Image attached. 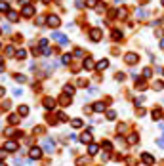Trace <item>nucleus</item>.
I'll return each mask as SVG.
<instances>
[{"label":"nucleus","instance_id":"obj_3","mask_svg":"<svg viewBox=\"0 0 164 166\" xmlns=\"http://www.w3.org/2000/svg\"><path fill=\"white\" fill-rule=\"evenodd\" d=\"M29 157H31L32 160H38V159L42 157V149L40 147H32L31 151H29Z\"/></svg>","mask_w":164,"mask_h":166},{"label":"nucleus","instance_id":"obj_16","mask_svg":"<svg viewBox=\"0 0 164 166\" xmlns=\"http://www.w3.org/2000/svg\"><path fill=\"white\" fill-rule=\"evenodd\" d=\"M6 13H8V19H10V21H17V19H19V15L13 12V10H10V12H6Z\"/></svg>","mask_w":164,"mask_h":166},{"label":"nucleus","instance_id":"obj_47","mask_svg":"<svg viewBox=\"0 0 164 166\" xmlns=\"http://www.w3.org/2000/svg\"><path fill=\"white\" fill-rule=\"evenodd\" d=\"M4 94H6V90H4V88H2V86H0V97H2Z\"/></svg>","mask_w":164,"mask_h":166},{"label":"nucleus","instance_id":"obj_45","mask_svg":"<svg viewBox=\"0 0 164 166\" xmlns=\"http://www.w3.org/2000/svg\"><path fill=\"white\" fill-rule=\"evenodd\" d=\"M117 78H118V80H120V82H122V80H124V78H126V76H124V73H118V76H117Z\"/></svg>","mask_w":164,"mask_h":166},{"label":"nucleus","instance_id":"obj_18","mask_svg":"<svg viewBox=\"0 0 164 166\" xmlns=\"http://www.w3.org/2000/svg\"><path fill=\"white\" fill-rule=\"evenodd\" d=\"M8 122L10 124H17L19 122V116L17 115H8Z\"/></svg>","mask_w":164,"mask_h":166},{"label":"nucleus","instance_id":"obj_14","mask_svg":"<svg viewBox=\"0 0 164 166\" xmlns=\"http://www.w3.org/2000/svg\"><path fill=\"white\" fill-rule=\"evenodd\" d=\"M80 141H82V143H90V141H92V134H90V132H84V134L80 136Z\"/></svg>","mask_w":164,"mask_h":166},{"label":"nucleus","instance_id":"obj_11","mask_svg":"<svg viewBox=\"0 0 164 166\" xmlns=\"http://www.w3.org/2000/svg\"><path fill=\"white\" fill-rule=\"evenodd\" d=\"M44 107L48 111L54 109V107H55V99H54V97H46V99H44Z\"/></svg>","mask_w":164,"mask_h":166},{"label":"nucleus","instance_id":"obj_30","mask_svg":"<svg viewBox=\"0 0 164 166\" xmlns=\"http://www.w3.org/2000/svg\"><path fill=\"white\" fill-rule=\"evenodd\" d=\"M137 17H139V19H145V17H147V12H145V10L141 8V10L137 12Z\"/></svg>","mask_w":164,"mask_h":166},{"label":"nucleus","instance_id":"obj_48","mask_svg":"<svg viewBox=\"0 0 164 166\" xmlns=\"http://www.w3.org/2000/svg\"><path fill=\"white\" fill-rule=\"evenodd\" d=\"M157 143H158V145H160V147H164V139H158V141H157Z\"/></svg>","mask_w":164,"mask_h":166},{"label":"nucleus","instance_id":"obj_33","mask_svg":"<svg viewBox=\"0 0 164 166\" xmlns=\"http://www.w3.org/2000/svg\"><path fill=\"white\" fill-rule=\"evenodd\" d=\"M57 118H59L61 122H67V120H69V118L65 116V113H57Z\"/></svg>","mask_w":164,"mask_h":166},{"label":"nucleus","instance_id":"obj_13","mask_svg":"<svg viewBox=\"0 0 164 166\" xmlns=\"http://www.w3.org/2000/svg\"><path fill=\"white\" fill-rule=\"evenodd\" d=\"M59 103L63 105V107H67V105L71 103V97L67 96V94H63V96H59Z\"/></svg>","mask_w":164,"mask_h":166},{"label":"nucleus","instance_id":"obj_35","mask_svg":"<svg viewBox=\"0 0 164 166\" xmlns=\"http://www.w3.org/2000/svg\"><path fill=\"white\" fill-rule=\"evenodd\" d=\"M6 157H8V151L6 149H0V160H4Z\"/></svg>","mask_w":164,"mask_h":166},{"label":"nucleus","instance_id":"obj_6","mask_svg":"<svg viewBox=\"0 0 164 166\" xmlns=\"http://www.w3.org/2000/svg\"><path fill=\"white\" fill-rule=\"evenodd\" d=\"M90 38L94 42H99L101 40V29H92L90 31Z\"/></svg>","mask_w":164,"mask_h":166},{"label":"nucleus","instance_id":"obj_28","mask_svg":"<svg viewBox=\"0 0 164 166\" xmlns=\"http://www.w3.org/2000/svg\"><path fill=\"white\" fill-rule=\"evenodd\" d=\"M65 94L73 97V94H75V88H73V86H65Z\"/></svg>","mask_w":164,"mask_h":166},{"label":"nucleus","instance_id":"obj_27","mask_svg":"<svg viewBox=\"0 0 164 166\" xmlns=\"http://www.w3.org/2000/svg\"><path fill=\"white\" fill-rule=\"evenodd\" d=\"M114 116H117V111L109 109V111H107V118H109V120H114Z\"/></svg>","mask_w":164,"mask_h":166},{"label":"nucleus","instance_id":"obj_29","mask_svg":"<svg viewBox=\"0 0 164 166\" xmlns=\"http://www.w3.org/2000/svg\"><path fill=\"white\" fill-rule=\"evenodd\" d=\"M0 12H10V6L6 2H0Z\"/></svg>","mask_w":164,"mask_h":166},{"label":"nucleus","instance_id":"obj_37","mask_svg":"<svg viewBox=\"0 0 164 166\" xmlns=\"http://www.w3.org/2000/svg\"><path fill=\"white\" fill-rule=\"evenodd\" d=\"M164 88V82H155V90H162Z\"/></svg>","mask_w":164,"mask_h":166},{"label":"nucleus","instance_id":"obj_19","mask_svg":"<svg viewBox=\"0 0 164 166\" xmlns=\"http://www.w3.org/2000/svg\"><path fill=\"white\" fill-rule=\"evenodd\" d=\"M71 124H73V128H82V124H84V122H82L80 118H73V120H71Z\"/></svg>","mask_w":164,"mask_h":166},{"label":"nucleus","instance_id":"obj_17","mask_svg":"<svg viewBox=\"0 0 164 166\" xmlns=\"http://www.w3.org/2000/svg\"><path fill=\"white\" fill-rule=\"evenodd\" d=\"M139 141V138H137V134H130L128 136V143H132V145H136Z\"/></svg>","mask_w":164,"mask_h":166},{"label":"nucleus","instance_id":"obj_44","mask_svg":"<svg viewBox=\"0 0 164 166\" xmlns=\"http://www.w3.org/2000/svg\"><path fill=\"white\" fill-rule=\"evenodd\" d=\"M126 164L128 166H134V164H136V160H134V159H126Z\"/></svg>","mask_w":164,"mask_h":166},{"label":"nucleus","instance_id":"obj_15","mask_svg":"<svg viewBox=\"0 0 164 166\" xmlns=\"http://www.w3.org/2000/svg\"><path fill=\"white\" fill-rule=\"evenodd\" d=\"M97 151H99V145L97 143H90V147H88V153L90 155H97Z\"/></svg>","mask_w":164,"mask_h":166},{"label":"nucleus","instance_id":"obj_53","mask_svg":"<svg viewBox=\"0 0 164 166\" xmlns=\"http://www.w3.org/2000/svg\"><path fill=\"white\" fill-rule=\"evenodd\" d=\"M162 6H164V0H162Z\"/></svg>","mask_w":164,"mask_h":166},{"label":"nucleus","instance_id":"obj_9","mask_svg":"<svg viewBox=\"0 0 164 166\" xmlns=\"http://www.w3.org/2000/svg\"><path fill=\"white\" fill-rule=\"evenodd\" d=\"M92 111H94V113H103V111H105V103H103V101H97V103H94Z\"/></svg>","mask_w":164,"mask_h":166},{"label":"nucleus","instance_id":"obj_40","mask_svg":"<svg viewBox=\"0 0 164 166\" xmlns=\"http://www.w3.org/2000/svg\"><path fill=\"white\" fill-rule=\"evenodd\" d=\"M86 4H88V6H90V8H94V6H95V4H97V0H88V2H86Z\"/></svg>","mask_w":164,"mask_h":166},{"label":"nucleus","instance_id":"obj_7","mask_svg":"<svg viewBox=\"0 0 164 166\" xmlns=\"http://www.w3.org/2000/svg\"><path fill=\"white\" fill-rule=\"evenodd\" d=\"M141 160H143L147 166L155 164V157H153V155H149V153H143V155H141Z\"/></svg>","mask_w":164,"mask_h":166},{"label":"nucleus","instance_id":"obj_39","mask_svg":"<svg viewBox=\"0 0 164 166\" xmlns=\"http://www.w3.org/2000/svg\"><path fill=\"white\" fill-rule=\"evenodd\" d=\"M2 31H4V33H10L12 29H10V25H8V23H4V25H2Z\"/></svg>","mask_w":164,"mask_h":166},{"label":"nucleus","instance_id":"obj_20","mask_svg":"<svg viewBox=\"0 0 164 166\" xmlns=\"http://www.w3.org/2000/svg\"><path fill=\"white\" fill-rule=\"evenodd\" d=\"M84 164H88V159L86 157H78L76 159V166H84Z\"/></svg>","mask_w":164,"mask_h":166},{"label":"nucleus","instance_id":"obj_8","mask_svg":"<svg viewBox=\"0 0 164 166\" xmlns=\"http://www.w3.org/2000/svg\"><path fill=\"white\" fill-rule=\"evenodd\" d=\"M137 61H139L137 53H126V63H130V65H136Z\"/></svg>","mask_w":164,"mask_h":166},{"label":"nucleus","instance_id":"obj_50","mask_svg":"<svg viewBox=\"0 0 164 166\" xmlns=\"http://www.w3.org/2000/svg\"><path fill=\"white\" fill-rule=\"evenodd\" d=\"M160 48H164V38H162V40H160Z\"/></svg>","mask_w":164,"mask_h":166},{"label":"nucleus","instance_id":"obj_46","mask_svg":"<svg viewBox=\"0 0 164 166\" xmlns=\"http://www.w3.org/2000/svg\"><path fill=\"white\" fill-rule=\"evenodd\" d=\"M126 130V124H118V132H124Z\"/></svg>","mask_w":164,"mask_h":166},{"label":"nucleus","instance_id":"obj_24","mask_svg":"<svg viewBox=\"0 0 164 166\" xmlns=\"http://www.w3.org/2000/svg\"><path fill=\"white\" fill-rule=\"evenodd\" d=\"M126 15H128V12H126L124 8H120V10H118V19H126Z\"/></svg>","mask_w":164,"mask_h":166},{"label":"nucleus","instance_id":"obj_42","mask_svg":"<svg viewBox=\"0 0 164 166\" xmlns=\"http://www.w3.org/2000/svg\"><path fill=\"white\" fill-rule=\"evenodd\" d=\"M6 53H8V56H12V53H13V46H8L6 48Z\"/></svg>","mask_w":164,"mask_h":166},{"label":"nucleus","instance_id":"obj_25","mask_svg":"<svg viewBox=\"0 0 164 166\" xmlns=\"http://www.w3.org/2000/svg\"><path fill=\"white\" fill-rule=\"evenodd\" d=\"M120 38H122V33L114 29V31H113V40H120Z\"/></svg>","mask_w":164,"mask_h":166},{"label":"nucleus","instance_id":"obj_49","mask_svg":"<svg viewBox=\"0 0 164 166\" xmlns=\"http://www.w3.org/2000/svg\"><path fill=\"white\" fill-rule=\"evenodd\" d=\"M4 69V61H2V57H0V71Z\"/></svg>","mask_w":164,"mask_h":166},{"label":"nucleus","instance_id":"obj_22","mask_svg":"<svg viewBox=\"0 0 164 166\" xmlns=\"http://www.w3.org/2000/svg\"><path fill=\"white\" fill-rule=\"evenodd\" d=\"M73 59V56H71V53H65L63 56V59H61V63H63V65H69V61Z\"/></svg>","mask_w":164,"mask_h":166},{"label":"nucleus","instance_id":"obj_32","mask_svg":"<svg viewBox=\"0 0 164 166\" xmlns=\"http://www.w3.org/2000/svg\"><path fill=\"white\" fill-rule=\"evenodd\" d=\"M151 75H153V71L149 69V67H145V69H143V76H145V78H149Z\"/></svg>","mask_w":164,"mask_h":166},{"label":"nucleus","instance_id":"obj_34","mask_svg":"<svg viewBox=\"0 0 164 166\" xmlns=\"http://www.w3.org/2000/svg\"><path fill=\"white\" fill-rule=\"evenodd\" d=\"M103 149L111 151V149H113V143H111V141H103Z\"/></svg>","mask_w":164,"mask_h":166},{"label":"nucleus","instance_id":"obj_4","mask_svg":"<svg viewBox=\"0 0 164 166\" xmlns=\"http://www.w3.org/2000/svg\"><path fill=\"white\" fill-rule=\"evenodd\" d=\"M21 13L25 17H31L32 13H35V6H31V4H25V6H23V10H21Z\"/></svg>","mask_w":164,"mask_h":166},{"label":"nucleus","instance_id":"obj_23","mask_svg":"<svg viewBox=\"0 0 164 166\" xmlns=\"http://www.w3.org/2000/svg\"><path fill=\"white\" fill-rule=\"evenodd\" d=\"M19 115L27 116V115H29V107H27V105H21V107H19Z\"/></svg>","mask_w":164,"mask_h":166},{"label":"nucleus","instance_id":"obj_31","mask_svg":"<svg viewBox=\"0 0 164 166\" xmlns=\"http://www.w3.org/2000/svg\"><path fill=\"white\" fill-rule=\"evenodd\" d=\"M15 56L19 57V59H23V57H27V52H25V50H17V53H15Z\"/></svg>","mask_w":164,"mask_h":166},{"label":"nucleus","instance_id":"obj_54","mask_svg":"<svg viewBox=\"0 0 164 166\" xmlns=\"http://www.w3.org/2000/svg\"><path fill=\"white\" fill-rule=\"evenodd\" d=\"M162 73H164V69H162Z\"/></svg>","mask_w":164,"mask_h":166},{"label":"nucleus","instance_id":"obj_41","mask_svg":"<svg viewBox=\"0 0 164 166\" xmlns=\"http://www.w3.org/2000/svg\"><path fill=\"white\" fill-rule=\"evenodd\" d=\"M157 36H158V38L164 36V29H162V31H160V29H157Z\"/></svg>","mask_w":164,"mask_h":166},{"label":"nucleus","instance_id":"obj_12","mask_svg":"<svg viewBox=\"0 0 164 166\" xmlns=\"http://www.w3.org/2000/svg\"><path fill=\"white\" fill-rule=\"evenodd\" d=\"M107 67H109V61H107V59H101V61H97L95 69H97V71H103V69H107Z\"/></svg>","mask_w":164,"mask_h":166},{"label":"nucleus","instance_id":"obj_55","mask_svg":"<svg viewBox=\"0 0 164 166\" xmlns=\"http://www.w3.org/2000/svg\"><path fill=\"white\" fill-rule=\"evenodd\" d=\"M0 111H2V109H0Z\"/></svg>","mask_w":164,"mask_h":166},{"label":"nucleus","instance_id":"obj_52","mask_svg":"<svg viewBox=\"0 0 164 166\" xmlns=\"http://www.w3.org/2000/svg\"><path fill=\"white\" fill-rule=\"evenodd\" d=\"M44 2H50V0H44Z\"/></svg>","mask_w":164,"mask_h":166},{"label":"nucleus","instance_id":"obj_38","mask_svg":"<svg viewBox=\"0 0 164 166\" xmlns=\"http://www.w3.org/2000/svg\"><path fill=\"white\" fill-rule=\"evenodd\" d=\"M143 101H145V97H143V96H139V97H136V103H137V105H141Z\"/></svg>","mask_w":164,"mask_h":166},{"label":"nucleus","instance_id":"obj_2","mask_svg":"<svg viewBox=\"0 0 164 166\" xmlns=\"http://www.w3.org/2000/svg\"><path fill=\"white\" fill-rule=\"evenodd\" d=\"M52 38H54V40H57V42H59L61 44V46H65V44H69V38H67L65 35H61V33H52Z\"/></svg>","mask_w":164,"mask_h":166},{"label":"nucleus","instance_id":"obj_36","mask_svg":"<svg viewBox=\"0 0 164 166\" xmlns=\"http://www.w3.org/2000/svg\"><path fill=\"white\" fill-rule=\"evenodd\" d=\"M15 80H17V82H25L27 76H23V75H15Z\"/></svg>","mask_w":164,"mask_h":166},{"label":"nucleus","instance_id":"obj_5","mask_svg":"<svg viewBox=\"0 0 164 166\" xmlns=\"http://www.w3.org/2000/svg\"><path fill=\"white\" fill-rule=\"evenodd\" d=\"M59 17L57 15H48V25H50L52 29H55V27H59Z\"/></svg>","mask_w":164,"mask_h":166},{"label":"nucleus","instance_id":"obj_43","mask_svg":"<svg viewBox=\"0 0 164 166\" xmlns=\"http://www.w3.org/2000/svg\"><path fill=\"white\" fill-rule=\"evenodd\" d=\"M75 56L76 57H82V56H84V52H82V50H75Z\"/></svg>","mask_w":164,"mask_h":166},{"label":"nucleus","instance_id":"obj_1","mask_svg":"<svg viewBox=\"0 0 164 166\" xmlns=\"http://www.w3.org/2000/svg\"><path fill=\"white\" fill-rule=\"evenodd\" d=\"M42 149H44L46 153H54V151H55V143H54V139H52V138H46L44 141H42Z\"/></svg>","mask_w":164,"mask_h":166},{"label":"nucleus","instance_id":"obj_51","mask_svg":"<svg viewBox=\"0 0 164 166\" xmlns=\"http://www.w3.org/2000/svg\"><path fill=\"white\" fill-rule=\"evenodd\" d=\"M0 166H6V162H0Z\"/></svg>","mask_w":164,"mask_h":166},{"label":"nucleus","instance_id":"obj_26","mask_svg":"<svg viewBox=\"0 0 164 166\" xmlns=\"http://www.w3.org/2000/svg\"><path fill=\"white\" fill-rule=\"evenodd\" d=\"M160 116H162V111H160V109H155V111H153V118H155V120H158Z\"/></svg>","mask_w":164,"mask_h":166},{"label":"nucleus","instance_id":"obj_21","mask_svg":"<svg viewBox=\"0 0 164 166\" xmlns=\"http://www.w3.org/2000/svg\"><path fill=\"white\" fill-rule=\"evenodd\" d=\"M82 65H84V69H94V61H92V59H84Z\"/></svg>","mask_w":164,"mask_h":166},{"label":"nucleus","instance_id":"obj_10","mask_svg":"<svg viewBox=\"0 0 164 166\" xmlns=\"http://www.w3.org/2000/svg\"><path fill=\"white\" fill-rule=\"evenodd\" d=\"M4 149H6L8 153H13V151H17V149H19V145L15 143V141H8V143H6V147H4Z\"/></svg>","mask_w":164,"mask_h":166}]
</instances>
